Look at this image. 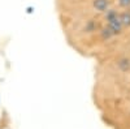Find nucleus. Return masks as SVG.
Instances as JSON below:
<instances>
[{
	"instance_id": "obj_1",
	"label": "nucleus",
	"mask_w": 130,
	"mask_h": 129,
	"mask_svg": "<svg viewBox=\"0 0 130 129\" xmlns=\"http://www.w3.org/2000/svg\"><path fill=\"white\" fill-rule=\"evenodd\" d=\"M109 5H111V2L109 0H92V7L95 10L100 13H104L109 9Z\"/></svg>"
},
{
	"instance_id": "obj_2",
	"label": "nucleus",
	"mask_w": 130,
	"mask_h": 129,
	"mask_svg": "<svg viewBox=\"0 0 130 129\" xmlns=\"http://www.w3.org/2000/svg\"><path fill=\"white\" fill-rule=\"evenodd\" d=\"M107 26L111 29V31L113 33V35L120 34L121 31H122V29H124V25L121 24V21H120V17L116 18V20H113V21H111V22H108Z\"/></svg>"
},
{
	"instance_id": "obj_3",
	"label": "nucleus",
	"mask_w": 130,
	"mask_h": 129,
	"mask_svg": "<svg viewBox=\"0 0 130 129\" xmlns=\"http://www.w3.org/2000/svg\"><path fill=\"white\" fill-rule=\"evenodd\" d=\"M118 17H120V13H117V10H115V9L109 8L107 12H104V18L107 21V24L111 22V21H113V20H116V18H118Z\"/></svg>"
},
{
	"instance_id": "obj_4",
	"label": "nucleus",
	"mask_w": 130,
	"mask_h": 129,
	"mask_svg": "<svg viewBox=\"0 0 130 129\" xmlns=\"http://www.w3.org/2000/svg\"><path fill=\"white\" fill-rule=\"evenodd\" d=\"M117 67H118V69L122 70V72L129 70V69H130V60H129L127 58L120 59V60H118V63H117Z\"/></svg>"
},
{
	"instance_id": "obj_5",
	"label": "nucleus",
	"mask_w": 130,
	"mask_h": 129,
	"mask_svg": "<svg viewBox=\"0 0 130 129\" xmlns=\"http://www.w3.org/2000/svg\"><path fill=\"white\" fill-rule=\"evenodd\" d=\"M120 21L124 25V27H129L130 26V10H125V12L120 13Z\"/></svg>"
},
{
	"instance_id": "obj_6",
	"label": "nucleus",
	"mask_w": 130,
	"mask_h": 129,
	"mask_svg": "<svg viewBox=\"0 0 130 129\" xmlns=\"http://www.w3.org/2000/svg\"><path fill=\"white\" fill-rule=\"evenodd\" d=\"M100 37H102L103 40H108V39H111V38L115 37V35H113L112 31H111V29L108 27V26H105V27H103V29L100 30Z\"/></svg>"
},
{
	"instance_id": "obj_7",
	"label": "nucleus",
	"mask_w": 130,
	"mask_h": 129,
	"mask_svg": "<svg viewBox=\"0 0 130 129\" xmlns=\"http://www.w3.org/2000/svg\"><path fill=\"white\" fill-rule=\"evenodd\" d=\"M96 27H98V24L95 22L94 20L87 21V22H86V25H85V30L87 31V33H92V31L96 30Z\"/></svg>"
},
{
	"instance_id": "obj_8",
	"label": "nucleus",
	"mask_w": 130,
	"mask_h": 129,
	"mask_svg": "<svg viewBox=\"0 0 130 129\" xmlns=\"http://www.w3.org/2000/svg\"><path fill=\"white\" fill-rule=\"evenodd\" d=\"M117 3L122 8H129L130 7V0H117Z\"/></svg>"
}]
</instances>
